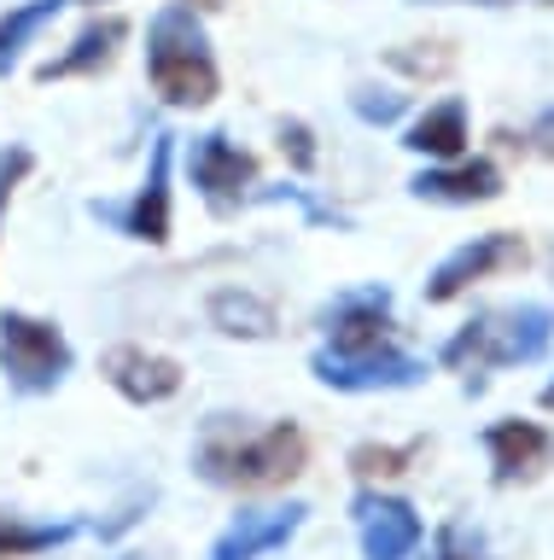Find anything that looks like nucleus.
<instances>
[{
	"mask_svg": "<svg viewBox=\"0 0 554 560\" xmlns=\"http://www.w3.org/2000/svg\"><path fill=\"white\" fill-rule=\"evenodd\" d=\"M176 7H187V12H193V7H199V12H216L222 0H176Z\"/></svg>",
	"mask_w": 554,
	"mask_h": 560,
	"instance_id": "27",
	"label": "nucleus"
},
{
	"mask_svg": "<svg viewBox=\"0 0 554 560\" xmlns=\"http://www.w3.org/2000/svg\"><path fill=\"white\" fill-rule=\"evenodd\" d=\"M409 462H414V444H409V450H386V444L351 450V467L362 472V479H391V472H403Z\"/></svg>",
	"mask_w": 554,
	"mask_h": 560,
	"instance_id": "21",
	"label": "nucleus"
},
{
	"mask_svg": "<svg viewBox=\"0 0 554 560\" xmlns=\"http://www.w3.org/2000/svg\"><path fill=\"white\" fill-rule=\"evenodd\" d=\"M99 374H106V385L117 397L129 402H169L181 392V362L176 357H158V350L146 345H111L106 357H99Z\"/></svg>",
	"mask_w": 554,
	"mask_h": 560,
	"instance_id": "9",
	"label": "nucleus"
},
{
	"mask_svg": "<svg viewBox=\"0 0 554 560\" xmlns=\"http://www.w3.org/2000/svg\"><path fill=\"white\" fill-rule=\"evenodd\" d=\"M309 462V438L292 420H274L263 432H228L211 427L199 444V472L211 485H234V490H263V485H286L298 479Z\"/></svg>",
	"mask_w": 554,
	"mask_h": 560,
	"instance_id": "1",
	"label": "nucleus"
},
{
	"mask_svg": "<svg viewBox=\"0 0 554 560\" xmlns=\"http://www.w3.org/2000/svg\"><path fill=\"white\" fill-rule=\"evenodd\" d=\"M281 147L292 152V164H298V170L316 164V147H309V129H304V122H281Z\"/></svg>",
	"mask_w": 554,
	"mask_h": 560,
	"instance_id": "25",
	"label": "nucleus"
},
{
	"mask_svg": "<svg viewBox=\"0 0 554 560\" xmlns=\"http://www.w3.org/2000/svg\"><path fill=\"white\" fill-rule=\"evenodd\" d=\"M59 7H64V0H24V7L0 12V77H7V70L24 59V47L36 42L47 24H54Z\"/></svg>",
	"mask_w": 554,
	"mask_h": 560,
	"instance_id": "18",
	"label": "nucleus"
},
{
	"mask_svg": "<svg viewBox=\"0 0 554 560\" xmlns=\"http://www.w3.org/2000/svg\"><path fill=\"white\" fill-rule=\"evenodd\" d=\"M187 170H193V187L204 192V205L211 210H239L246 199V187L257 182V158L239 152L228 135H199L193 152H187Z\"/></svg>",
	"mask_w": 554,
	"mask_h": 560,
	"instance_id": "8",
	"label": "nucleus"
},
{
	"mask_svg": "<svg viewBox=\"0 0 554 560\" xmlns=\"http://www.w3.org/2000/svg\"><path fill=\"white\" fill-rule=\"evenodd\" d=\"M351 520H356L362 560H414V549H421V514L403 497L362 490L351 502Z\"/></svg>",
	"mask_w": 554,
	"mask_h": 560,
	"instance_id": "7",
	"label": "nucleus"
},
{
	"mask_svg": "<svg viewBox=\"0 0 554 560\" xmlns=\"http://www.w3.org/2000/svg\"><path fill=\"white\" fill-rule=\"evenodd\" d=\"M473 7H514V0H473ZM537 7H554V0H537Z\"/></svg>",
	"mask_w": 554,
	"mask_h": 560,
	"instance_id": "28",
	"label": "nucleus"
},
{
	"mask_svg": "<svg viewBox=\"0 0 554 560\" xmlns=\"http://www.w3.org/2000/svg\"><path fill=\"white\" fill-rule=\"evenodd\" d=\"M519 262H526V240H519V234H508V228H496V234H473L467 245H456L438 269H432L426 298H432V304H449V298H461L473 280H491L502 269H519Z\"/></svg>",
	"mask_w": 554,
	"mask_h": 560,
	"instance_id": "6",
	"label": "nucleus"
},
{
	"mask_svg": "<svg viewBox=\"0 0 554 560\" xmlns=\"http://www.w3.org/2000/svg\"><path fill=\"white\" fill-rule=\"evenodd\" d=\"M309 508L286 502V508H246V514L228 520V532L211 542V560H263L274 549H286L292 537L304 532Z\"/></svg>",
	"mask_w": 554,
	"mask_h": 560,
	"instance_id": "10",
	"label": "nucleus"
},
{
	"mask_svg": "<svg viewBox=\"0 0 554 560\" xmlns=\"http://www.w3.org/2000/svg\"><path fill=\"white\" fill-rule=\"evenodd\" d=\"M438 560H491L479 532H467V525H444L438 532Z\"/></svg>",
	"mask_w": 554,
	"mask_h": 560,
	"instance_id": "24",
	"label": "nucleus"
},
{
	"mask_svg": "<svg viewBox=\"0 0 554 560\" xmlns=\"http://www.w3.org/2000/svg\"><path fill=\"white\" fill-rule=\"evenodd\" d=\"M531 147L543 152V158H554V112H549V117H537V129H531Z\"/></svg>",
	"mask_w": 554,
	"mask_h": 560,
	"instance_id": "26",
	"label": "nucleus"
},
{
	"mask_svg": "<svg viewBox=\"0 0 554 560\" xmlns=\"http://www.w3.org/2000/svg\"><path fill=\"white\" fill-rule=\"evenodd\" d=\"M146 77L164 94V105H211L216 100V52L204 42L199 12L164 7L146 30Z\"/></svg>",
	"mask_w": 554,
	"mask_h": 560,
	"instance_id": "2",
	"label": "nucleus"
},
{
	"mask_svg": "<svg viewBox=\"0 0 554 560\" xmlns=\"http://www.w3.org/2000/svg\"><path fill=\"white\" fill-rule=\"evenodd\" d=\"M554 339V315L543 304H508L484 310L479 322H467L456 339L444 345V368L456 374H484V368H519L537 362Z\"/></svg>",
	"mask_w": 554,
	"mask_h": 560,
	"instance_id": "3",
	"label": "nucleus"
},
{
	"mask_svg": "<svg viewBox=\"0 0 554 560\" xmlns=\"http://www.w3.org/2000/svg\"><path fill=\"white\" fill-rule=\"evenodd\" d=\"M211 327L228 332V339H274L281 315H274L269 298H257L246 287H228V292H211Z\"/></svg>",
	"mask_w": 554,
	"mask_h": 560,
	"instance_id": "17",
	"label": "nucleus"
},
{
	"mask_svg": "<svg viewBox=\"0 0 554 560\" xmlns=\"http://www.w3.org/2000/svg\"><path fill=\"white\" fill-rule=\"evenodd\" d=\"M129 35L123 18H94L89 30H76V42L59 52V59H47L36 77L42 82H71V77H94V70H106L117 59V42Z\"/></svg>",
	"mask_w": 554,
	"mask_h": 560,
	"instance_id": "14",
	"label": "nucleus"
},
{
	"mask_svg": "<svg viewBox=\"0 0 554 560\" xmlns=\"http://www.w3.org/2000/svg\"><path fill=\"white\" fill-rule=\"evenodd\" d=\"M543 409H554V380L543 385Z\"/></svg>",
	"mask_w": 554,
	"mask_h": 560,
	"instance_id": "29",
	"label": "nucleus"
},
{
	"mask_svg": "<svg viewBox=\"0 0 554 560\" xmlns=\"http://www.w3.org/2000/svg\"><path fill=\"white\" fill-rule=\"evenodd\" d=\"M76 525H36L24 514H0V560H24V555H42V549H59V542H71Z\"/></svg>",
	"mask_w": 554,
	"mask_h": 560,
	"instance_id": "19",
	"label": "nucleus"
},
{
	"mask_svg": "<svg viewBox=\"0 0 554 560\" xmlns=\"http://www.w3.org/2000/svg\"><path fill=\"white\" fill-rule=\"evenodd\" d=\"M94 217L117 222L123 234L146 240V245H164V240H169V135H158V140H152V170H146L141 192H134V199H129L123 210H106V205H94Z\"/></svg>",
	"mask_w": 554,
	"mask_h": 560,
	"instance_id": "11",
	"label": "nucleus"
},
{
	"mask_svg": "<svg viewBox=\"0 0 554 560\" xmlns=\"http://www.w3.org/2000/svg\"><path fill=\"white\" fill-rule=\"evenodd\" d=\"M30 170H36V152H30V147H7V152H0V228H7V205H12V192L24 187Z\"/></svg>",
	"mask_w": 554,
	"mask_h": 560,
	"instance_id": "22",
	"label": "nucleus"
},
{
	"mask_svg": "<svg viewBox=\"0 0 554 560\" xmlns=\"http://www.w3.org/2000/svg\"><path fill=\"white\" fill-rule=\"evenodd\" d=\"M414 199H432V205H484L502 192V170L473 158V164H444V170H421L409 182Z\"/></svg>",
	"mask_w": 554,
	"mask_h": 560,
	"instance_id": "13",
	"label": "nucleus"
},
{
	"mask_svg": "<svg viewBox=\"0 0 554 560\" xmlns=\"http://www.w3.org/2000/svg\"><path fill=\"white\" fill-rule=\"evenodd\" d=\"M484 450H491L496 485H514V479H531V472H537L549 438H543L537 420H496V427L484 432Z\"/></svg>",
	"mask_w": 554,
	"mask_h": 560,
	"instance_id": "15",
	"label": "nucleus"
},
{
	"mask_svg": "<svg viewBox=\"0 0 554 560\" xmlns=\"http://www.w3.org/2000/svg\"><path fill=\"white\" fill-rule=\"evenodd\" d=\"M351 105H356V117H362V122H397L409 100H403V94H386V88H356Z\"/></svg>",
	"mask_w": 554,
	"mask_h": 560,
	"instance_id": "23",
	"label": "nucleus"
},
{
	"mask_svg": "<svg viewBox=\"0 0 554 560\" xmlns=\"http://www.w3.org/2000/svg\"><path fill=\"white\" fill-rule=\"evenodd\" d=\"M0 368H7V380L19 385V392L42 397L64 385L71 374V345H64V332L54 322H42V315H24V310H7L0 315Z\"/></svg>",
	"mask_w": 554,
	"mask_h": 560,
	"instance_id": "4",
	"label": "nucleus"
},
{
	"mask_svg": "<svg viewBox=\"0 0 554 560\" xmlns=\"http://www.w3.org/2000/svg\"><path fill=\"white\" fill-rule=\"evenodd\" d=\"M403 147L421 152V158H438V164H461V152H467V105L461 100L432 105L426 117H414Z\"/></svg>",
	"mask_w": 554,
	"mask_h": 560,
	"instance_id": "16",
	"label": "nucleus"
},
{
	"mask_svg": "<svg viewBox=\"0 0 554 560\" xmlns=\"http://www.w3.org/2000/svg\"><path fill=\"white\" fill-rule=\"evenodd\" d=\"M309 374L333 392H409V385L426 380V362L409 357V350H362V357H339V350H316L309 357Z\"/></svg>",
	"mask_w": 554,
	"mask_h": 560,
	"instance_id": "5",
	"label": "nucleus"
},
{
	"mask_svg": "<svg viewBox=\"0 0 554 560\" xmlns=\"http://www.w3.org/2000/svg\"><path fill=\"white\" fill-rule=\"evenodd\" d=\"M321 327L333 332L339 357H362V350H386V332H391V298L368 287V292H344L333 310L321 315Z\"/></svg>",
	"mask_w": 554,
	"mask_h": 560,
	"instance_id": "12",
	"label": "nucleus"
},
{
	"mask_svg": "<svg viewBox=\"0 0 554 560\" xmlns=\"http://www.w3.org/2000/svg\"><path fill=\"white\" fill-rule=\"evenodd\" d=\"M386 65L403 70L414 82H438L456 70V47L449 42H409V47H386Z\"/></svg>",
	"mask_w": 554,
	"mask_h": 560,
	"instance_id": "20",
	"label": "nucleus"
}]
</instances>
